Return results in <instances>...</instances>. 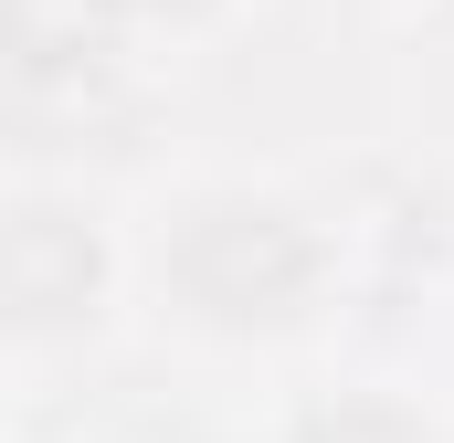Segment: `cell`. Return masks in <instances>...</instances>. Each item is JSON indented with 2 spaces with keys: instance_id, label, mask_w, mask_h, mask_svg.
<instances>
[{
  "instance_id": "6da1fadb",
  "label": "cell",
  "mask_w": 454,
  "mask_h": 443,
  "mask_svg": "<svg viewBox=\"0 0 454 443\" xmlns=\"http://www.w3.org/2000/svg\"><path fill=\"white\" fill-rule=\"evenodd\" d=\"M159 264L191 296V317H212V328H286L317 296V232L286 201H243V190L191 201V212L169 222Z\"/></svg>"
},
{
  "instance_id": "3957f363",
  "label": "cell",
  "mask_w": 454,
  "mask_h": 443,
  "mask_svg": "<svg viewBox=\"0 0 454 443\" xmlns=\"http://www.w3.org/2000/svg\"><path fill=\"white\" fill-rule=\"evenodd\" d=\"M307 443H434L412 412H391V401H348V412H317Z\"/></svg>"
},
{
  "instance_id": "7a4b0ae2",
  "label": "cell",
  "mask_w": 454,
  "mask_h": 443,
  "mask_svg": "<svg viewBox=\"0 0 454 443\" xmlns=\"http://www.w3.org/2000/svg\"><path fill=\"white\" fill-rule=\"evenodd\" d=\"M96 285H106V253L74 212L53 201L0 212V328H64L96 307Z\"/></svg>"
},
{
  "instance_id": "277c9868",
  "label": "cell",
  "mask_w": 454,
  "mask_h": 443,
  "mask_svg": "<svg viewBox=\"0 0 454 443\" xmlns=\"http://www.w3.org/2000/svg\"><path fill=\"white\" fill-rule=\"evenodd\" d=\"M106 11H201V0H106Z\"/></svg>"
}]
</instances>
